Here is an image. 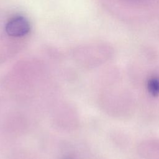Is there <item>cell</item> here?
<instances>
[{"label":"cell","instance_id":"obj_4","mask_svg":"<svg viewBox=\"0 0 159 159\" xmlns=\"http://www.w3.org/2000/svg\"><path fill=\"white\" fill-rule=\"evenodd\" d=\"M137 153L142 159H159V139L142 140L137 147Z\"/></svg>","mask_w":159,"mask_h":159},{"label":"cell","instance_id":"obj_2","mask_svg":"<svg viewBox=\"0 0 159 159\" xmlns=\"http://www.w3.org/2000/svg\"><path fill=\"white\" fill-rule=\"evenodd\" d=\"M109 7L125 20L159 18V0H109Z\"/></svg>","mask_w":159,"mask_h":159},{"label":"cell","instance_id":"obj_5","mask_svg":"<svg viewBox=\"0 0 159 159\" xmlns=\"http://www.w3.org/2000/svg\"><path fill=\"white\" fill-rule=\"evenodd\" d=\"M56 123L65 129H74L78 125V116L76 112L69 106H65L56 114Z\"/></svg>","mask_w":159,"mask_h":159},{"label":"cell","instance_id":"obj_8","mask_svg":"<svg viewBox=\"0 0 159 159\" xmlns=\"http://www.w3.org/2000/svg\"><path fill=\"white\" fill-rule=\"evenodd\" d=\"M61 159H75L73 157H71V155H66L63 157Z\"/></svg>","mask_w":159,"mask_h":159},{"label":"cell","instance_id":"obj_3","mask_svg":"<svg viewBox=\"0 0 159 159\" xmlns=\"http://www.w3.org/2000/svg\"><path fill=\"white\" fill-rule=\"evenodd\" d=\"M113 55L112 48L106 45H98L80 58V63L86 68H94L108 61Z\"/></svg>","mask_w":159,"mask_h":159},{"label":"cell","instance_id":"obj_1","mask_svg":"<svg viewBox=\"0 0 159 159\" xmlns=\"http://www.w3.org/2000/svg\"><path fill=\"white\" fill-rule=\"evenodd\" d=\"M99 104L108 116L120 119L132 116L135 109V99L128 89L106 86L99 96Z\"/></svg>","mask_w":159,"mask_h":159},{"label":"cell","instance_id":"obj_7","mask_svg":"<svg viewBox=\"0 0 159 159\" xmlns=\"http://www.w3.org/2000/svg\"><path fill=\"white\" fill-rule=\"evenodd\" d=\"M148 93L153 97L159 96V73H152L149 75L145 82Z\"/></svg>","mask_w":159,"mask_h":159},{"label":"cell","instance_id":"obj_6","mask_svg":"<svg viewBox=\"0 0 159 159\" xmlns=\"http://www.w3.org/2000/svg\"><path fill=\"white\" fill-rule=\"evenodd\" d=\"M5 29L9 36L19 37L28 33L30 30V25L25 18L19 16L10 20L6 25Z\"/></svg>","mask_w":159,"mask_h":159}]
</instances>
